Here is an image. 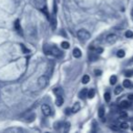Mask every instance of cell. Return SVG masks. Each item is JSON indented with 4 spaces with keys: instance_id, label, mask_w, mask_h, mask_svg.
I'll return each instance as SVG.
<instances>
[{
    "instance_id": "cell-1",
    "label": "cell",
    "mask_w": 133,
    "mask_h": 133,
    "mask_svg": "<svg viewBox=\"0 0 133 133\" xmlns=\"http://www.w3.org/2000/svg\"><path fill=\"white\" fill-rule=\"evenodd\" d=\"M77 36H78V39H79L80 41H83V42L88 41L89 38H90V33L86 29L78 30V33H77Z\"/></svg>"
},
{
    "instance_id": "cell-2",
    "label": "cell",
    "mask_w": 133,
    "mask_h": 133,
    "mask_svg": "<svg viewBox=\"0 0 133 133\" xmlns=\"http://www.w3.org/2000/svg\"><path fill=\"white\" fill-rule=\"evenodd\" d=\"M34 4L37 6L38 9H40L41 11L45 12V13L48 15V10H46V1L45 0H33Z\"/></svg>"
},
{
    "instance_id": "cell-3",
    "label": "cell",
    "mask_w": 133,
    "mask_h": 133,
    "mask_svg": "<svg viewBox=\"0 0 133 133\" xmlns=\"http://www.w3.org/2000/svg\"><path fill=\"white\" fill-rule=\"evenodd\" d=\"M37 84H38V87L40 89H44L48 84V78L46 76L39 77V78L37 79Z\"/></svg>"
},
{
    "instance_id": "cell-4",
    "label": "cell",
    "mask_w": 133,
    "mask_h": 133,
    "mask_svg": "<svg viewBox=\"0 0 133 133\" xmlns=\"http://www.w3.org/2000/svg\"><path fill=\"white\" fill-rule=\"evenodd\" d=\"M118 40V36L115 35V34H109L106 37V41H107L109 44H114L116 41Z\"/></svg>"
},
{
    "instance_id": "cell-5",
    "label": "cell",
    "mask_w": 133,
    "mask_h": 133,
    "mask_svg": "<svg viewBox=\"0 0 133 133\" xmlns=\"http://www.w3.org/2000/svg\"><path fill=\"white\" fill-rule=\"evenodd\" d=\"M41 110H42L43 114L45 116H49L51 114V109L48 104H43L42 107H41Z\"/></svg>"
},
{
    "instance_id": "cell-6",
    "label": "cell",
    "mask_w": 133,
    "mask_h": 133,
    "mask_svg": "<svg viewBox=\"0 0 133 133\" xmlns=\"http://www.w3.org/2000/svg\"><path fill=\"white\" fill-rule=\"evenodd\" d=\"M50 54L53 55L56 57H61V52L57 46H52L50 48Z\"/></svg>"
},
{
    "instance_id": "cell-7",
    "label": "cell",
    "mask_w": 133,
    "mask_h": 133,
    "mask_svg": "<svg viewBox=\"0 0 133 133\" xmlns=\"http://www.w3.org/2000/svg\"><path fill=\"white\" fill-rule=\"evenodd\" d=\"M131 106V103L128 100H122L119 104V108L122 109H129V107Z\"/></svg>"
},
{
    "instance_id": "cell-8",
    "label": "cell",
    "mask_w": 133,
    "mask_h": 133,
    "mask_svg": "<svg viewBox=\"0 0 133 133\" xmlns=\"http://www.w3.org/2000/svg\"><path fill=\"white\" fill-rule=\"evenodd\" d=\"M81 55H82L81 50H80L79 48H75L74 49H73V56H74L76 58H79V57H81Z\"/></svg>"
},
{
    "instance_id": "cell-9",
    "label": "cell",
    "mask_w": 133,
    "mask_h": 133,
    "mask_svg": "<svg viewBox=\"0 0 133 133\" xmlns=\"http://www.w3.org/2000/svg\"><path fill=\"white\" fill-rule=\"evenodd\" d=\"M53 92L57 97H62L63 96V89H61V88H56V89H54Z\"/></svg>"
},
{
    "instance_id": "cell-10",
    "label": "cell",
    "mask_w": 133,
    "mask_h": 133,
    "mask_svg": "<svg viewBox=\"0 0 133 133\" xmlns=\"http://www.w3.org/2000/svg\"><path fill=\"white\" fill-rule=\"evenodd\" d=\"M79 109H80V104L78 103V102H76V103L73 105V107L71 108V112L77 113Z\"/></svg>"
},
{
    "instance_id": "cell-11",
    "label": "cell",
    "mask_w": 133,
    "mask_h": 133,
    "mask_svg": "<svg viewBox=\"0 0 133 133\" xmlns=\"http://www.w3.org/2000/svg\"><path fill=\"white\" fill-rule=\"evenodd\" d=\"M15 28H16V30H17V32H18L20 35H22L23 34V32H22V28H21V26H20V24H19V20L17 19V21H16V23H15Z\"/></svg>"
},
{
    "instance_id": "cell-12",
    "label": "cell",
    "mask_w": 133,
    "mask_h": 133,
    "mask_svg": "<svg viewBox=\"0 0 133 133\" xmlns=\"http://www.w3.org/2000/svg\"><path fill=\"white\" fill-rule=\"evenodd\" d=\"M87 94H88V90H87V89H83L81 91L79 92V94H78V97H79L80 98H85L86 97H87Z\"/></svg>"
},
{
    "instance_id": "cell-13",
    "label": "cell",
    "mask_w": 133,
    "mask_h": 133,
    "mask_svg": "<svg viewBox=\"0 0 133 133\" xmlns=\"http://www.w3.org/2000/svg\"><path fill=\"white\" fill-rule=\"evenodd\" d=\"M63 103H64V98H63L62 97H57V99H56V104H57V107L62 106Z\"/></svg>"
},
{
    "instance_id": "cell-14",
    "label": "cell",
    "mask_w": 133,
    "mask_h": 133,
    "mask_svg": "<svg viewBox=\"0 0 133 133\" xmlns=\"http://www.w3.org/2000/svg\"><path fill=\"white\" fill-rule=\"evenodd\" d=\"M87 97L89 98H93L95 97V90L93 89H90L89 91H88V94H87Z\"/></svg>"
},
{
    "instance_id": "cell-15",
    "label": "cell",
    "mask_w": 133,
    "mask_h": 133,
    "mask_svg": "<svg viewBox=\"0 0 133 133\" xmlns=\"http://www.w3.org/2000/svg\"><path fill=\"white\" fill-rule=\"evenodd\" d=\"M104 115H105V109L103 107H100L99 109H98V117L99 118H103Z\"/></svg>"
},
{
    "instance_id": "cell-16",
    "label": "cell",
    "mask_w": 133,
    "mask_h": 133,
    "mask_svg": "<svg viewBox=\"0 0 133 133\" xmlns=\"http://www.w3.org/2000/svg\"><path fill=\"white\" fill-rule=\"evenodd\" d=\"M89 80H90V78H89V75H85V76H83V78H82V83L88 84L89 82Z\"/></svg>"
},
{
    "instance_id": "cell-17",
    "label": "cell",
    "mask_w": 133,
    "mask_h": 133,
    "mask_svg": "<svg viewBox=\"0 0 133 133\" xmlns=\"http://www.w3.org/2000/svg\"><path fill=\"white\" fill-rule=\"evenodd\" d=\"M6 131H8V132H22V129H17V128H11V129H6Z\"/></svg>"
},
{
    "instance_id": "cell-18",
    "label": "cell",
    "mask_w": 133,
    "mask_h": 133,
    "mask_svg": "<svg viewBox=\"0 0 133 133\" xmlns=\"http://www.w3.org/2000/svg\"><path fill=\"white\" fill-rule=\"evenodd\" d=\"M123 87L124 88H130L131 87V81L129 79H125L123 81Z\"/></svg>"
},
{
    "instance_id": "cell-19",
    "label": "cell",
    "mask_w": 133,
    "mask_h": 133,
    "mask_svg": "<svg viewBox=\"0 0 133 133\" xmlns=\"http://www.w3.org/2000/svg\"><path fill=\"white\" fill-rule=\"evenodd\" d=\"M123 91V89H122V87H120V86H118V87H116V89H115L114 92L116 95H119L120 93Z\"/></svg>"
},
{
    "instance_id": "cell-20",
    "label": "cell",
    "mask_w": 133,
    "mask_h": 133,
    "mask_svg": "<svg viewBox=\"0 0 133 133\" xmlns=\"http://www.w3.org/2000/svg\"><path fill=\"white\" fill-rule=\"evenodd\" d=\"M116 82H117V77L113 75V76H111L110 78H109V83H110L111 85H114Z\"/></svg>"
},
{
    "instance_id": "cell-21",
    "label": "cell",
    "mask_w": 133,
    "mask_h": 133,
    "mask_svg": "<svg viewBox=\"0 0 133 133\" xmlns=\"http://www.w3.org/2000/svg\"><path fill=\"white\" fill-rule=\"evenodd\" d=\"M61 46H62L64 49H68V48H69V43L66 42V41H63V42L61 43Z\"/></svg>"
},
{
    "instance_id": "cell-22",
    "label": "cell",
    "mask_w": 133,
    "mask_h": 133,
    "mask_svg": "<svg viewBox=\"0 0 133 133\" xmlns=\"http://www.w3.org/2000/svg\"><path fill=\"white\" fill-rule=\"evenodd\" d=\"M125 36L127 38H131V37H133V32L131 31V30H128V31H126Z\"/></svg>"
},
{
    "instance_id": "cell-23",
    "label": "cell",
    "mask_w": 133,
    "mask_h": 133,
    "mask_svg": "<svg viewBox=\"0 0 133 133\" xmlns=\"http://www.w3.org/2000/svg\"><path fill=\"white\" fill-rule=\"evenodd\" d=\"M117 56H118V57H125V51L124 50H118V53H117Z\"/></svg>"
},
{
    "instance_id": "cell-24",
    "label": "cell",
    "mask_w": 133,
    "mask_h": 133,
    "mask_svg": "<svg viewBox=\"0 0 133 133\" xmlns=\"http://www.w3.org/2000/svg\"><path fill=\"white\" fill-rule=\"evenodd\" d=\"M104 98H105V100L107 102H109L110 101V94H109V92H106L105 94H104Z\"/></svg>"
},
{
    "instance_id": "cell-25",
    "label": "cell",
    "mask_w": 133,
    "mask_h": 133,
    "mask_svg": "<svg viewBox=\"0 0 133 133\" xmlns=\"http://www.w3.org/2000/svg\"><path fill=\"white\" fill-rule=\"evenodd\" d=\"M119 117L120 118H128V113L126 111H121L119 113Z\"/></svg>"
},
{
    "instance_id": "cell-26",
    "label": "cell",
    "mask_w": 133,
    "mask_h": 133,
    "mask_svg": "<svg viewBox=\"0 0 133 133\" xmlns=\"http://www.w3.org/2000/svg\"><path fill=\"white\" fill-rule=\"evenodd\" d=\"M120 128H121L122 129H127L128 128H129V124L128 123H126V122H123V123H121L120 124V126H119Z\"/></svg>"
},
{
    "instance_id": "cell-27",
    "label": "cell",
    "mask_w": 133,
    "mask_h": 133,
    "mask_svg": "<svg viewBox=\"0 0 133 133\" xmlns=\"http://www.w3.org/2000/svg\"><path fill=\"white\" fill-rule=\"evenodd\" d=\"M94 73H95V75H96V76H100V75L102 74V71L99 70V69H96V70L94 71Z\"/></svg>"
},
{
    "instance_id": "cell-28",
    "label": "cell",
    "mask_w": 133,
    "mask_h": 133,
    "mask_svg": "<svg viewBox=\"0 0 133 133\" xmlns=\"http://www.w3.org/2000/svg\"><path fill=\"white\" fill-rule=\"evenodd\" d=\"M69 126H70V123H69V122H66V123H65V128H66L65 131L69 130Z\"/></svg>"
},
{
    "instance_id": "cell-29",
    "label": "cell",
    "mask_w": 133,
    "mask_h": 133,
    "mask_svg": "<svg viewBox=\"0 0 133 133\" xmlns=\"http://www.w3.org/2000/svg\"><path fill=\"white\" fill-rule=\"evenodd\" d=\"M132 74H133L132 71H131V70H128L127 72H126V75H125V76H126V77H131V76H132Z\"/></svg>"
},
{
    "instance_id": "cell-30",
    "label": "cell",
    "mask_w": 133,
    "mask_h": 133,
    "mask_svg": "<svg viewBox=\"0 0 133 133\" xmlns=\"http://www.w3.org/2000/svg\"><path fill=\"white\" fill-rule=\"evenodd\" d=\"M110 129H112V130H118V127H117L116 125H111L110 126Z\"/></svg>"
},
{
    "instance_id": "cell-31",
    "label": "cell",
    "mask_w": 133,
    "mask_h": 133,
    "mask_svg": "<svg viewBox=\"0 0 133 133\" xmlns=\"http://www.w3.org/2000/svg\"><path fill=\"white\" fill-rule=\"evenodd\" d=\"M96 52L98 54H100V53H102L103 52V48H96Z\"/></svg>"
},
{
    "instance_id": "cell-32",
    "label": "cell",
    "mask_w": 133,
    "mask_h": 133,
    "mask_svg": "<svg viewBox=\"0 0 133 133\" xmlns=\"http://www.w3.org/2000/svg\"><path fill=\"white\" fill-rule=\"evenodd\" d=\"M128 98H129V100H133V94L129 95V97H128Z\"/></svg>"
},
{
    "instance_id": "cell-33",
    "label": "cell",
    "mask_w": 133,
    "mask_h": 133,
    "mask_svg": "<svg viewBox=\"0 0 133 133\" xmlns=\"http://www.w3.org/2000/svg\"><path fill=\"white\" fill-rule=\"evenodd\" d=\"M131 16L133 17V9H132V11H131Z\"/></svg>"
},
{
    "instance_id": "cell-34",
    "label": "cell",
    "mask_w": 133,
    "mask_h": 133,
    "mask_svg": "<svg viewBox=\"0 0 133 133\" xmlns=\"http://www.w3.org/2000/svg\"><path fill=\"white\" fill-rule=\"evenodd\" d=\"M131 130H132V131H133V127H132V128H131Z\"/></svg>"
}]
</instances>
